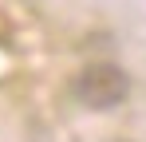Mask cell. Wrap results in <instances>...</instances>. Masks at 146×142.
<instances>
[{
  "label": "cell",
  "mask_w": 146,
  "mask_h": 142,
  "mask_svg": "<svg viewBox=\"0 0 146 142\" xmlns=\"http://www.w3.org/2000/svg\"><path fill=\"white\" fill-rule=\"evenodd\" d=\"M71 95L91 111H111L130 95V75L115 63H91V67H83L75 75Z\"/></svg>",
  "instance_id": "cell-1"
},
{
  "label": "cell",
  "mask_w": 146,
  "mask_h": 142,
  "mask_svg": "<svg viewBox=\"0 0 146 142\" xmlns=\"http://www.w3.org/2000/svg\"><path fill=\"white\" fill-rule=\"evenodd\" d=\"M122 142H126V138H122Z\"/></svg>",
  "instance_id": "cell-2"
}]
</instances>
